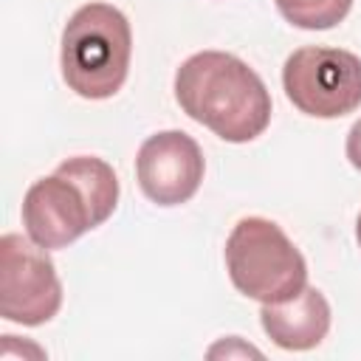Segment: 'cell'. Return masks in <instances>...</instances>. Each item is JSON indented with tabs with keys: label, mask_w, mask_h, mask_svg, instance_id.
Listing matches in <instances>:
<instances>
[{
	"label": "cell",
	"mask_w": 361,
	"mask_h": 361,
	"mask_svg": "<svg viewBox=\"0 0 361 361\" xmlns=\"http://www.w3.org/2000/svg\"><path fill=\"white\" fill-rule=\"evenodd\" d=\"M259 322L265 336L282 350H313L330 330V305L319 288L305 285L288 302L262 305Z\"/></svg>",
	"instance_id": "8"
},
{
	"label": "cell",
	"mask_w": 361,
	"mask_h": 361,
	"mask_svg": "<svg viewBox=\"0 0 361 361\" xmlns=\"http://www.w3.org/2000/svg\"><path fill=\"white\" fill-rule=\"evenodd\" d=\"M274 3L290 25L305 28V31L333 28L353 8V0H274Z\"/></svg>",
	"instance_id": "9"
},
{
	"label": "cell",
	"mask_w": 361,
	"mask_h": 361,
	"mask_svg": "<svg viewBox=\"0 0 361 361\" xmlns=\"http://www.w3.org/2000/svg\"><path fill=\"white\" fill-rule=\"evenodd\" d=\"M344 152H347V161L361 172V118L350 127V133H347V144H344Z\"/></svg>",
	"instance_id": "10"
},
{
	"label": "cell",
	"mask_w": 361,
	"mask_h": 361,
	"mask_svg": "<svg viewBox=\"0 0 361 361\" xmlns=\"http://www.w3.org/2000/svg\"><path fill=\"white\" fill-rule=\"evenodd\" d=\"M130 56V23L110 3L79 6L62 28V79L82 99L99 102L116 96L127 79Z\"/></svg>",
	"instance_id": "3"
},
{
	"label": "cell",
	"mask_w": 361,
	"mask_h": 361,
	"mask_svg": "<svg viewBox=\"0 0 361 361\" xmlns=\"http://www.w3.org/2000/svg\"><path fill=\"white\" fill-rule=\"evenodd\" d=\"M62 307V282L48 248L28 234L0 237V316L25 327L51 322Z\"/></svg>",
	"instance_id": "6"
},
{
	"label": "cell",
	"mask_w": 361,
	"mask_h": 361,
	"mask_svg": "<svg viewBox=\"0 0 361 361\" xmlns=\"http://www.w3.org/2000/svg\"><path fill=\"white\" fill-rule=\"evenodd\" d=\"M231 285L259 305H279L307 285V262L290 237L265 217H243L226 240Z\"/></svg>",
	"instance_id": "4"
},
{
	"label": "cell",
	"mask_w": 361,
	"mask_h": 361,
	"mask_svg": "<svg viewBox=\"0 0 361 361\" xmlns=\"http://www.w3.org/2000/svg\"><path fill=\"white\" fill-rule=\"evenodd\" d=\"M355 240H358V245H361V214H358V220H355Z\"/></svg>",
	"instance_id": "11"
},
{
	"label": "cell",
	"mask_w": 361,
	"mask_h": 361,
	"mask_svg": "<svg viewBox=\"0 0 361 361\" xmlns=\"http://www.w3.org/2000/svg\"><path fill=\"white\" fill-rule=\"evenodd\" d=\"M282 87L299 113L341 118L361 107V59L344 48H296L285 59Z\"/></svg>",
	"instance_id": "5"
},
{
	"label": "cell",
	"mask_w": 361,
	"mask_h": 361,
	"mask_svg": "<svg viewBox=\"0 0 361 361\" xmlns=\"http://www.w3.org/2000/svg\"><path fill=\"white\" fill-rule=\"evenodd\" d=\"M206 172L203 152L183 130L149 135L135 155V178L141 192L158 206H180L195 197Z\"/></svg>",
	"instance_id": "7"
},
{
	"label": "cell",
	"mask_w": 361,
	"mask_h": 361,
	"mask_svg": "<svg viewBox=\"0 0 361 361\" xmlns=\"http://www.w3.org/2000/svg\"><path fill=\"white\" fill-rule=\"evenodd\" d=\"M180 110L231 144L254 141L271 124V93L259 73L226 51L192 54L175 73Z\"/></svg>",
	"instance_id": "1"
},
{
	"label": "cell",
	"mask_w": 361,
	"mask_h": 361,
	"mask_svg": "<svg viewBox=\"0 0 361 361\" xmlns=\"http://www.w3.org/2000/svg\"><path fill=\"white\" fill-rule=\"evenodd\" d=\"M118 203L113 166L93 155H76L39 178L23 197L25 234L42 248H65L85 231L102 226Z\"/></svg>",
	"instance_id": "2"
}]
</instances>
